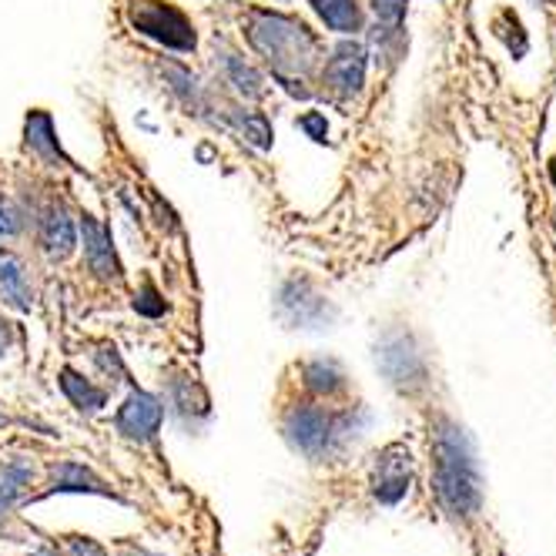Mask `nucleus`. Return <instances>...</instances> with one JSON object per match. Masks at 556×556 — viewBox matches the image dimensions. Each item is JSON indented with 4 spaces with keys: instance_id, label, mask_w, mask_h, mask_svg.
<instances>
[{
    "instance_id": "21",
    "label": "nucleus",
    "mask_w": 556,
    "mask_h": 556,
    "mask_svg": "<svg viewBox=\"0 0 556 556\" xmlns=\"http://www.w3.org/2000/svg\"><path fill=\"white\" fill-rule=\"evenodd\" d=\"M71 553L74 556H104V549L91 540H71Z\"/></svg>"
},
{
    "instance_id": "8",
    "label": "nucleus",
    "mask_w": 556,
    "mask_h": 556,
    "mask_svg": "<svg viewBox=\"0 0 556 556\" xmlns=\"http://www.w3.org/2000/svg\"><path fill=\"white\" fill-rule=\"evenodd\" d=\"M0 295H4L14 308L27 312L34 305V289L27 282L24 262L14 252H0Z\"/></svg>"
},
{
    "instance_id": "17",
    "label": "nucleus",
    "mask_w": 556,
    "mask_h": 556,
    "mask_svg": "<svg viewBox=\"0 0 556 556\" xmlns=\"http://www.w3.org/2000/svg\"><path fill=\"white\" fill-rule=\"evenodd\" d=\"M21 228H24V218L17 205L8 202V198H0V235H17Z\"/></svg>"
},
{
    "instance_id": "25",
    "label": "nucleus",
    "mask_w": 556,
    "mask_h": 556,
    "mask_svg": "<svg viewBox=\"0 0 556 556\" xmlns=\"http://www.w3.org/2000/svg\"><path fill=\"white\" fill-rule=\"evenodd\" d=\"M553 228H556V212H553Z\"/></svg>"
},
{
    "instance_id": "15",
    "label": "nucleus",
    "mask_w": 556,
    "mask_h": 556,
    "mask_svg": "<svg viewBox=\"0 0 556 556\" xmlns=\"http://www.w3.org/2000/svg\"><path fill=\"white\" fill-rule=\"evenodd\" d=\"M54 490L58 493H108L94 476L77 463H61L54 469Z\"/></svg>"
},
{
    "instance_id": "4",
    "label": "nucleus",
    "mask_w": 556,
    "mask_h": 556,
    "mask_svg": "<svg viewBox=\"0 0 556 556\" xmlns=\"http://www.w3.org/2000/svg\"><path fill=\"white\" fill-rule=\"evenodd\" d=\"M409 480H413V456L406 446H386L376 459V472H372V493L379 503L395 506L406 493H409Z\"/></svg>"
},
{
    "instance_id": "12",
    "label": "nucleus",
    "mask_w": 556,
    "mask_h": 556,
    "mask_svg": "<svg viewBox=\"0 0 556 556\" xmlns=\"http://www.w3.org/2000/svg\"><path fill=\"white\" fill-rule=\"evenodd\" d=\"M30 466L27 463H11L0 469V516L11 513L14 503L27 493V483H30Z\"/></svg>"
},
{
    "instance_id": "19",
    "label": "nucleus",
    "mask_w": 556,
    "mask_h": 556,
    "mask_svg": "<svg viewBox=\"0 0 556 556\" xmlns=\"http://www.w3.org/2000/svg\"><path fill=\"white\" fill-rule=\"evenodd\" d=\"M228 67H231V77H235V85L242 88V91H249V94H258V77L252 74V67H245L242 61H228Z\"/></svg>"
},
{
    "instance_id": "16",
    "label": "nucleus",
    "mask_w": 556,
    "mask_h": 556,
    "mask_svg": "<svg viewBox=\"0 0 556 556\" xmlns=\"http://www.w3.org/2000/svg\"><path fill=\"white\" fill-rule=\"evenodd\" d=\"M308 386L319 389V392H332L342 386V376L336 372L332 363H315V366H308Z\"/></svg>"
},
{
    "instance_id": "24",
    "label": "nucleus",
    "mask_w": 556,
    "mask_h": 556,
    "mask_svg": "<svg viewBox=\"0 0 556 556\" xmlns=\"http://www.w3.org/2000/svg\"><path fill=\"white\" fill-rule=\"evenodd\" d=\"M128 556H148V553H128Z\"/></svg>"
},
{
    "instance_id": "14",
    "label": "nucleus",
    "mask_w": 556,
    "mask_h": 556,
    "mask_svg": "<svg viewBox=\"0 0 556 556\" xmlns=\"http://www.w3.org/2000/svg\"><path fill=\"white\" fill-rule=\"evenodd\" d=\"M61 389L67 392V400H71L77 409L94 413V409H101V406H104V389L91 386L88 379H81V376L71 372V369H64V372H61Z\"/></svg>"
},
{
    "instance_id": "5",
    "label": "nucleus",
    "mask_w": 556,
    "mask_h": 556,
    "mask_svg": "<svg viewBox=\"0 0 556 556\" xmlns=\"http://www.w3.org/2000/svg\"><path fill=\"white\" fill-rule=\"evenodd\" d=\"M286 432H289L292 446L302 450L305 456H323L329 450V443H332L336 426H332L329 413L305 406V409H292L289 413Z\"/></svg>"
},
{
    "instance_id": "9",
    "label": "nucleus",
    "mask_w": 556,
    "mask_h": 556,
    "mask_svg": "<svg viewBox=\"0 0 556 556\" xmlns=\"http://www.w3.org/2000/svg\"><path fill=\"white\" fill-rule=\"evenodd\" d=\"M41 245L48 255L64 258L74 249V222L64 205H48L41 215Z\"/></svg>"
},
{
    "instance_id": "20",
    "label": "nucleus",
    "mask_w": 556,
    "mask_h": 556,
    "mask_svg": "<svg viewBox=\"0 0 556 556\" xmlns=\"http://www.w3.org/2000/svg\"><path fill=\"white\" fill-rule=\"evenodd\" d=\"M302 128H305L315 141H326V122H323L319 114H305V117H302Z\"/></svg>"
},
{
    "instance_id": "22",
    "label": "nucleus",
    "mask_w": 556,
    "mask_h": 556,
    "mask_svg": "<svg viewBox=\"0 0 556 556\" xmlns=\"http://www.w3.org/2000/svg\"><path fill=\"white\" fill-rule=\"evenodd\" d=\"M8 342H11V339H8V323H0V352L8 349Z\"/></svg>"
},
{
    "instance_id": "7",
    "label": "nucleus",
    "mask_w": 556,
    "mask_h": 556,
    "mask_svg": "<svg viewBox=\"0 0 556 556\" xmlns=\"http://www.w3.org/2000/svg\"><path fill=\"white\" fill-rule=\"evenodd\" d=\"M326 81L339 94H355L366 81V51L359 45H339L326 64Z\"/></svg>"
},
{
    "instance_id": "10",
    "label": "nucleus",
    "mask_w": 556,
    "mask_h": 556,
    "mask_svg": "<svg viewBox=\"0 0 556 556\" xmlns=\"http://www.w3.org/2000/svg\"><path fill=\"white\" fill-rule=\"evenodd\" d=\"M85 262L91 265L94 275L101 278H114L117 275V262H114V252H111V235L101 222L94 218H85Z\"/></svg>"
},
{
    "instance_id": "18",
    "label": "nucleus",
    "mask_w": 556,
    "mask_h": 556,
    "mask_svg": "<svg viewBox=\"0 0 556 556\" xmlns=\"http://www.w3.org/2000/svg\"><path fill=\"white\" fill-rule=\"evenodd\" d=\"M372 8L386 24H400L406 17V0H372Z\"/></svg>"
},
{
    "instance_id": "1",
    "label": "nucleus",
    "mask_w": 556,
    "mask_h": 556,
    "mask_svg": "<svg viewBox=\"0 0 556 556\" xmlns=\"http://www.w3.org/2000/svg\"><path fill=\"white\" fill-rule=\"evenodd\" d=\"M432 456H435L432 486L446 513L472 516L483 503V480H480V463H476V446L469 440V432L443 419L432 432Z\"/></svg>"
},
{
    "instance_id": "11",
    "label": "nucleus",
    "mask_w": 556,
    "mask_h": 556,
    "mask_svg": "<svg viewBox=\"0 0 556 556\" xmlns=\"http://www.w3.org/2000/svg\"><path fill=\"white\" fill-rule=\"evenodd\" d=\"M308 4L339 34H352V30H359V24H363L355 0H308Z\"/></svg>"
},
{
    "instance_id": "2",
    "label": "nucleus",
    "mask_w": 556,
    "mask_h": 556,
    "mask_svg": "<svg viewBox=\"0 0 556 556\" xmlns=\"http://www.w3.org/2000/svg\"><path fill=\"white\" fill-rule=\"evenodd\" d=\"M249 45L271 64L278 77H299L315 64L319 54V41L312 37V30L286 14H271V11H252L249 14Z\"/></svg>"
},
{
    "instance_id": "3",
    "label": "nucleus",
    "mask_w": 556,
    "mask_h": 556,
    "mask_svg": "<svg viewBox=\"0 0 556 556\" xmlns=\"http://www.w3.org/2000/svg\"><path fill=\"white\" fill-rule=\"evenodd\" d=\"M131 24H135V30H141L144 37H151V41L165 45L172 51H194L191 21L178 8L162 4V0H141V4H135Z\"/></svg>"
},
{
    "instance_id": "6",
    "label": "nucleus",
    "mask_w": 556,
    "mask_h": 556,
    "mask_svg": "<svg viewBox=\"0 0 556 556\" xmlns=\"http://www.w3.org/2000/svg\"><path fill=\"white\" fill-rule=\"evenodd\" d=\"M157 426H162V403L148 392H131L122 413H117V429H122L128 440L148 443L157 432Z\"/></svg>"
},
{
    "instance_id": "13",
    "label": "nucleus",
    "mask_w": 556,
    "mask_h": 556,
    "mask_svg": "<svg viewBox=\"0 0 556 556\" xmlns=\"http://www.w3.org/2000/svg\"><path fill=\"white\" fill-rule=\"evenodd\" d=\"M27 148L37 151L41 157H48V162H54V157H58V138H54L51 114L34 111V114L27 117Z\"/></svg>"
},
{
    "instance_id": "23",
    "label": "nucleus",
    "mask_w": 556,
    "mask_h": 556,
    "mask_svg": "<svg viewBox=\"0 0 556 556\" xmlns=\"http://www.w3.org/2000/svg\"><path fill=\"white\" fill-rule=\"evenodd\" d=\"M549 178H553V185H556V157L549 162Z\"/></svg>"
}]
</instances>
